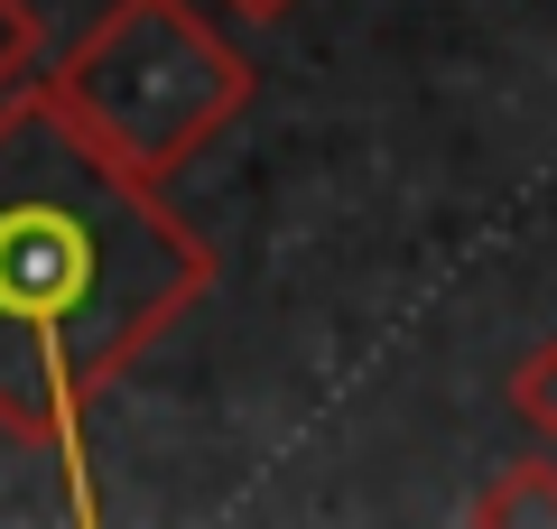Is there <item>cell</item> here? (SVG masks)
Masks as SVG:
<instances>
[{
	"mask_svg": "<svg viewBox=\"0 0 557 529\" xmlns=\"http://www.w3.org/2000/svg\"><path fill=\"white\" fill-rule=\"evenodd\" d=\"M214 288V242L84 149L38 94L0 102V428L65 455L84 492V418Z\"/></svg>",
	"mask_w": 557,
	"mask_h": 529,
	"instance_id": "cell-1",
	"label": "cell"
},
{
	"mask_svg": "<svg viewBox=\"0 0 557 529\" xmlns=\"http://www.w3.org/2000/svg\"><path fill=\"white\" fill-rule=\"evenodd\" d=\"M28 94L121 176L168 186L214 131L242 121V102L260 94V65L196 0H112L75 47L38 57Z\"/></svg>",
	"mask_w": 557,
	"mask_h": 529,
	"instance_id": "cell-2",
	"label": "cell"
},
{
	"mask_svg": "<svg viewBox=\"0 0 557 529\" xmlns=\"http://www.w3.org/2000/svg\"><path fill=\"white\" fill-rule=\"evenodd\" d=\"M465 520L474 529H557V465L548 455H520V465H502L493 483L474 492V502H465Z\"/></svg>",
	"mask_w": 557,
	"mask_h": 529,
	"instance_id": "cell-3",
	"label": "cell"
},
{
	"mask_svg": "<svg viewBox=\"0 0 557 529\" xmlns=\"http://www.w3.org/2000/svg\"><path fill=\"white\" fill-rule=\"evenodd\" d=\"M502 399H511V418H520L530 436H548V446H557V334H539V344L511 362Z\"/></svg>",
	"mask_w": 557,
	"mask_h": 529,
	"instance_id": "cell-4",
	"label": "cell"
},
{
	"mask_svg": "<svg viewBox=\"0 0 557 529\" xmlns=\"http://www.w3.org/2000/svg\"><path fill=\"white\" fill-rule=\"evenodd\" d=\"M38 57H47V20H38V0H0V102H10L28 75H38Z\"/></svg>",
	"mask_w": 557,
	"mask_h": 529,
	"instance_id": "cell-5",
	"label": "cell"
},
{
	"mask_svg": "<svg viewBox=\"0 0 557 529\" xmlns=\"http://www.w3.org/2000/svg\"><path fill=\"white\" fill-rule=\"evenodd\" d=\"M223 10H233V20H288L298 0H223Z\"/></svg>",
	"mask_w": 557,
	"mask_h": 529,
	"instance_id": "cell-6",
	"label": "cell"
}]
</instances>
